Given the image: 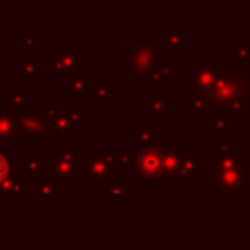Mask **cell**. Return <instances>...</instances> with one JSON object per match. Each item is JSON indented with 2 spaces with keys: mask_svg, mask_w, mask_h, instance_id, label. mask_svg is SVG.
<instances>
[{
  "mask_svg": "<svg viewBox=\"0 0 250 250\" xmlns=\"http://www.w3.org/2000/svg\"><path fill=\"white\" fill-rule=\"evenodd\" d=\"M217 72V62H199V61H191L188 66V78L189 84L188 88L199 90V92H207L213 78Z\"/></svg>",
  "mask_w": 250,
  "mask_h": 250,
  "instance_id": "8fae6325",
  "label": "cell"
},
{
  "mask_svg": "<svg viewBox=\"0 0 250 250\" xmlns=\"http://www.w3.org/2000/svg\"><path fill=\"white\" fill-rule=\"evenodd\" d=\"M135 141H137V146L152 143L154 141V127L150 123H137L135 125Z\"/></svg>",
  "mask_w": 250,
  "mask_h": 250,
  "instance_id": "4316f807",
  "label": "cell"
},
{
  "mask_svg": "<svg viewBox=\"0 0 250 250\" xmlns=\"http://www.w3.org/2000/svg\"><path fill=\"white\" fill-rule=\"evenodd\" d=\"M246 164H248V170H250V156L246 158Z\"/></svg>",
  "mask_w": 250,
  "mask_h": 250,
  "instance_id": "d6a6232c",
  "label": "cell"
},
{
  "mask_svg": "<svg viewBox=\"0 0 250 250\" xmlns=\"http://www.w3.org/2000/svg\"><path fill=\"white\" fill-rule=\"evenodd\" d=\"M64 186L53 178H37L35 184L29 186L27 195H43V197H61L64 195Z\"/></svg>",
  "mask_w": 250,
  "mask_h": 250,
  "instance_id": "ffe728a7",
  "label": "cell"
},
{
  "mask_svg": "<svg viewBox=\"0 0 250 250\" xmlns=\"http://www.w3.org/2000/svg\"><path fill=\"white\" fill-rule=\"evenodd\" d=\"M29 186H31L29 176L25 172H21L20 168H14L8 174V178L0 184V193H4V195H27Z\"/></svg>",
  "mask_w": 250,
  "mask_h": 250,
  "instance_id": "ac0fdd59",
  "label": "cell"
},
{
  "mask_svg": "<svg viewBox=\"0 0 250 250\" xmlns=\"http://www.w3.org/2000/svg\"><path fill=\"white\" fill-rule=\"evenodd\" d=\"M23 143H47L49 141V121L47 105H27L18 111Z\"/></svg>",
  "mask_w": 250,
  "mask_h": 250,
  "instance_id": "ba28073f",
  "label": "cell"
},
{
  "mask_svg": "<svg viewBox=\"0 0 250 250\" xmlns=\"http://www.w3.org/2000/svg\"><path fill=\"white\" fill-rule=\"evenodd\" d=\"M43 70H47V66L43 61H39V57H20V78L21 80H33Z\"/></svg>",
  "mask_w": 250,
  "mask_h": 250,
  "instance_id": "603a6c76",
  "label": "cell"
},
{
  "mask_svg": "<svg viewBox=\"0 0 250 250\" xmlns=\"http://www.w3.org/2000/svg\"><path fill=\"white\" fill-rule=\"evenodd\" d=\"M43 62L57 80H64L84 70V47L80 43H59L51 53H47Z\"/></svg>",
  "mask_w": 250,
  "mask_h": 250,
  "instance_id": "52a82bcc",
  "label": "cell"
},
{
  "mask_svg": "<svg viewBox=\"0 0 250 250\" xmlns=\"http://www.w3.org/2000/svg\"><path fill=\"white\" fill-rule=\"evenodd\" d=\"M137 193V178L117 176L100 186V195L104 197H133Z\"/></svg>",
  "mask_w": 250,
  "mask_h": 250,
  "instance_id": "5bb4252c",
  "label": "cell"
},
{
  "mask_svg": "<svg viewBox=\"0 0 250 250\" xmlns=\"http://www.w3.org/2000/svg\"><path fill=\"white\" fill-rule=\"evenodd\" d=\"M217 195H232V193H242L244 188L248 186V164L244 158V168L240 170H225L217 174H205L201 178Z\"/></svg>",
  "mask_w": 250,
  "mask_h": 250,
  "instance_id": "9c48e42d",
  "label": "cell"
},
{
  "mask_svg": "<svg viewBox=\"0 0 250 250\" xmlns=\"http://www.w3.org/2000/svg\"><path fill=\"white\" fill-rule=\"evenodd\" d=\"M14 170V162H12V154L6 150H0V184L8 178V174Z\"/></svg>",
  "mask_w": 250,
  "mask_h": 250,
  "instance_id": "f1b7e54d",
  "label": "cell"
},
{
  "mask_svg": "<svg viewBox=\"0 0 250 250\" xmlns=\"http://www.w3.org/2000/svg\"><path fill=\"white\" fill-rule=\"evenodd\" d=\"M119 96V90L115 86L109 84V80L105 78H98L92 82V88H90V105L92 107H105L109 105L111 100H115Z\"/></svg>",
  "mask_w": 250,
  "mask_h": 250,
  "instance_id": "2e32d148",
  "label": "cell"
},
{
  "mask_svg": "<svg viewBox=\"0 0 250 250\" xmlns=\"http://www.w3.org/2000/svg\"><path fill=\"white\" fill-rule=\"evenodd\" d=\"M180 104L193 117H201L207 111V96H205V92H199V90H193V88H182L180 90Z\"/></svg>",
  "mask_w": 250,
  "mask_h": 250,
  "instance_id": "e0dca14e",
  "label": "cell"
},
{
  "mask_svg": "<svg viewBox=\"0 0 250 250\" xmlns=\"http://www.w3.org/2000/svg\"><path fill=\"white\" fill-rule=\"evenodd\" d=\"M248 180H250V170H248Z\"/></svg>",
  "mask_w": 250,
  "mask_h": 250,
  "instance_id": "836d02e7",
  "label": "cell"
},
{
  "mask_svg": "<svg viewBox=\"0 0 250 250\" xmlns=\"http://www.w3.org/2000/svg\"><path fill=\"white\" fill-rule=\"evenodd\" d=\"M234 62H250V43H238L232 47Z\"/></svg>",
  "mask_w": 250,
  "mask_h": 250,
  "instance_id": "f546056e",
  "label": "cell"
},
{
  "mask_svg": "<svg viewBox=\"0 0 250 250\" xmlns=\"http://www.w3.org/2000/svg\"><path fill=\"white\" fill-rule=\"evenodd\" d=\"M59 180L64 188H72L80 180V160L76 148H49L43 154V176Z\"/></svg>",
  "mask_w": 250,
  "mask_h": 250,
  "instance_id": "5b68a950",
  "label": "cell"
},
{
  "mask_svg": "<svg viewBox=\"0 0 250 250\" xmlns=\"http://www.w3.org/2000/svg\"><path fill=\"white\" fill-rule=\"evenodd\" d=\"M39 39L33 33H27L20 39V57H37Z\"/></svg>",
  "mask_w": 250,
  "mask_h": 250,
  "instance_id": "484cf974",
  "label": "cell"
},
{
  "mask_svg": "<svg viewBox=\"0 0 250 250\" xmlns=\"http://www.w3.org/2000/svg\"><path fill=\"white\" fill-rule=\"evenodd\" d=\"M20 170L25 172L29 178H31V176L41 178V176H43V156H41L37 150H29V152L20 160Z\"/></svg>",
  "mask_w": 250,
  "mask_h": 250,
  "instance_id": "cb8c5ba5",
  "label": "cell"
},
{
  "mask_svg": "<svg viewBox=\"0 0 250 250\" xmlns=\"http://www.w3.org/2000/svg\"><path fill=\"white\" fill-rule=\"evenodd\" d=\"M27 100H29V90L27 88H16L8 96H2V107L12 109V111H20V109L27 107Z\"/></svg>",
  "mask_w": 250,
  "mask_h": 250,
  "instance_id": "d4e9b609",
  "label": "cell"
},
{
  "mask_svg": "<svg viewBox=\"0 0 250 250\" xmlns=\"http://www.w3.org/2000/svg\"><path fill=\"white\" fill-rule=\"evenodd\" d=\"M160 62V51L156 35H137L127 45V68L125 74L133 82H141Z\"/></svg>",
  "mask_w": 250,
  "mask_h": 250,
  "instance_id": "7a4b0ae2",
  "label": "cell"
},
{
  "mask_svg": "<svg viewBox=\"0 0 250 250\" xmlns=\"http://www.w3.org/2000/svg\"><path fill=\"white\" fill-rule=\"evenodd\" d=\"M80 182L84 188H100L107 180L117 178L115 150H78Z\"/></svg>",
  "mask_w": 250,
  "mask_h": 250,
  "instance_id": "3957f363",
  "label": "cell"
},
{
  "mask_svg": "<svg viewBox=\"0 0 250 250\" xmlns=\"http://www.w3.org/2000/svg\"><path fill=\"white\" fill-rule=\"evenodd\" d=\"M158 70H160V76H162V80H164V82H168V80L172 78V66H170V62H166V61H160V64H158Z\"/></svg>",
  "mask_w": 250,
  "mask_h": 250,
  "instance_id": "4dcf8cb0",
  "label": "cell"
},
{
  "mask_svg": "<svg viewBox=\"0 0 250 250\" xmlns=\"http://www.w3.org/2000/svg\"><path fill=\"white\" fill-rule=\"evenodd\" d=\"M205 96V115L227 117L234 125H250V62H217L215 78Z\"/></svg>",
  "mask_w": 250,
  "mask_h": 250,
  "instance_id": "6da1fadb",
  "label": "cell"
},
{
  "mask_svg": "<svg viewBox=\"0 0 250 250\" xmlns=\"http://www.w3.org/2000/svg\"><path fill=\"white\" fill-rule=\"evenodd\" d=\"M92 82H94L92 72L84 68V70H80V72H76V74H72V76H68V78L62 80V96L66 100H70L74 96H80V98H86L88 100L90 98Z\"/></svg>",
  "mask_w": 250,
  "mask_h": 250,
  "instance_id": "7c38bea8",
  "label": "cell"
},
{
  "mask_svg": "<svg viewBox=\"0 0 250 250\" xmlns=\"http://www.w3.org/2000/svg\"><path fill=\"white\" fill-rule=\"evenodd\" d=\"M2 88H4V74H2V70H0V100H2Z\"/></svg>",
  "mask_w": 250,
  "mask_h": 250,
  "instance_id": "1f68e13d",
  "label": "cell"
},
{
  "mask_svg": "<svg viewBox=\"0 0 250 250\" xmlns=\"http://www.w3.org/2000/svg\"><path fill=\"white\" fill-rule=\"evenodd\" d=\"M197 121L203 125V129L209 135H230L234 131V123L227 117H219V115H201L197 117Z\"/></svg>",
  "mask_w": 250,
  "mask_h": 250,
  "instance_id": "7402d4cb",
  "label": "cell"
},
{
  "mask_svg": "<svg viewBox=\"0 0 250 250\" xmlns=\"http://www.w3.org/2000/svg\"><path fill=\"white\" fill-rule=\"evenodd\" d=\"M180 150H182V145H180L178 141L162 143V174H164L166 178H170V180L176 176Z\"/></svg>",
  "mask_w": 250,
  "mask_h": 250,
  "instance_id": "d6986e66",
  "label": "cell"
},
{
  "mask_svg": "<svg viewBox=\"0 0 250 250\" xmlns=\"http://www.w3.org/2000/svg\"><path fill=\"white\" fill-rule=\"evenodd\" d=\"M158 51L162 53H176L184 55L189 53V27L188 25H162L160 33L156 35Z\"/></svg>",
  "mask_w": 250,
  "mask_h": 250,
  "instance_id": "30bf717a",
  "label": "cell"
},
{
  "mask_svg": "<svg viewBox=\"0 0 250 250\" xmlns=\"http://www.w3.org/2000/svg\"><path fill=\"white\" fill-rule=\"evenodd\" d=\"M143 113L146 117H152V115L168 117L172 113V100L166 96H148L143 100Z\"/></svg>",
  "mask_w": 250,
  "mask_h": 250,
  "instance_id": "44dd1931",
  "label": "cell"
},
{
  "mask_svg": "<svg viewBox=\"0 0 250 250\" xmlns=\"http://www.w3.org/2000/svg\"><path fill=\"white\" fill-rule=\"evenodd\" d=\"M135 174L143 180L148 188H168L172 184L170 178L162 174V143H148L137 146V160H135Z\"/></svg>",
  "mask_w": 250,
  "mask_h": 250,
  "instance_id": "8992f818",
  "label": "cell"
},
{
  "mask_svg": "<svg viewBox=\"0 0 250 250\" xmlns=\"http://www.w3.org/2000/svg\"><path fill=\"white\" fill-rule=\"evenodd\" d=\"M49 141L62 143V148H74V135L84 131L82 111L72 105H47Z\"/></svg>",
  "mask_w": 250,
  "mask_h": 250,
  "instance_id": "277c9868",
  "label": "cell"
},
{
  "mask_svg": "<svg viewBox=\"0 0 250 250\" xmlns=\"http://www.w3.org/2000/svg\"><path fill=\"white\" fill-rule=\"evenodd\" d=\"M0 143H23L18 111L0 105Z\"/></svg>",
  "mask_w": 250,
  "mask_h": 250,
  "instance_id": "4fadbf2b",
  "label": "cell"
},
{
  "mask_svg": "<svg viewBox=\"0 0 250 250\" xmlns=\"http://www.w3.org/2000/svg\"><path fill=\"white\" fill-rule=\"evenodd\" d=\"M199 162H201V154L199 150H180V158H178V170H176V176L182 184V188H188L189 186V178L195 176L197 168H199Z\"/></svg>",
  "mask_w": 250,
  "mask_h": 250,
  "instance_id": "9a60e30c",
  "label": "cell"
},
{
  "mask_svg": "<svg viewBox=\"0 0 250 250\" xmlns=\"http://www.w3.org/2000/svg\"><path fill=\"white\" fill-rule=\"evenodd\" d=\"M137 160V150H115L117 170H133Z\"/></svg>",
  "mask_w": 250,
  "mask_h": 250,
  "instance_id": "83f0119b",
  "label": "cell"
}]
</instances>
